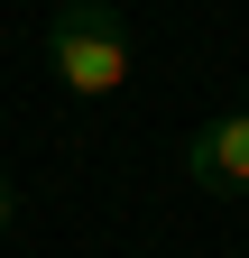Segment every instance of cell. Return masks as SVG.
Here are the masks:
<instances>
[{
	"instance_id": "6da1fadb",
	"label": "cell",
	"mask_w": 249,
	"mask_h": 258,
	"mask_svg": "<svg viewBox=\"0 0 249 258\" xmlns=\"http://www.w3.org/2000/svg\"><path fill=\"white\" fill-rule=\"evenodd\" d=\"M46 64H55V83H65L74 102H111V92L139 74V37H130V19H120V0H65V10L46 19Z\"/></svg>"
},
{
	"instance_id": "7a4b0ae2",
	"label": "cell",
	"mask_w": 249,
	"mask_h": 258,
	"mask_svg": "<svg viewBox=\"0 0 249 258\" xmlns=\"http://www.w3.org/2000/svg\"><path fill=\"white\" fill-rule=\"evenodd\" d=\"M184 175H194L203 194H249V102L203 120L194 139H184Z\"/></svg>"
},
{
	"instance_id": "3957f363",
	"label": "cell",
	"mask_w": 249,
	"mask_h": 258,
	"mask_svg": "<svg viewBox=\"0 0 249 258\" xmlns=\"http://www.w3.org/2000/svg\"><path fill=\"white\" fill-rule=\"evenodd\" d=\"M0 231H10V184H0Z\"/></svg>"
}]
</instances>
